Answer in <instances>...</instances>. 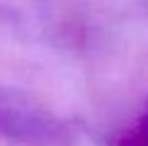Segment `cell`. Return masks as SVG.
Here are the masks:
<instances>
[{
	"label": "cell",
	"instance_id": "1",
	"mask_svg": "<svg viewBox=\"0 0 148 146\" xmlns=\"http://www.w3.org/2000/svg\"><path fill=\"white\" fill-rule=\"evenodd\" d=\"M0 136L27 146L68 144V129L61 119L32 100L8 90H0Z\"/></svg>",
	"mask_w": 148,
	"mask_h": 146
},
{
	"label": "cell",
	"instance_id": "2",
	"mask_svg": "<svg viewBox=\"0 0 148 146\" xmlns=\"http://www.w3.org/2000/svg\"><path fill=\"white\" fill-rule=\"evenodd\" d=\"M124 146H148V114L138 122V127L124 139Z\"/></svg>",
	"mask_w": 148,
	"mask_h": 146
}]
</instances>
